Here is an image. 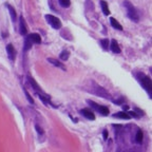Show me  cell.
I'll return each instance as SVG.
<instances>
[{
	"label": "cell",
	"instance_id": "cell-1",
	"mask_svg": "<svg viewBox=\"0 0 152 152\" xmlns=\"http://www.w3.org/2000/svg\"><path fill=\"white\" fill-rule=\"evenodd\" d=\"M124 7H125L126 12H127V15H128L129 18H130L132 21L137 22L138 14H137V12H136V9L134 7V5L131 2H129V1H125V2H124Z\"/></svg>",
	"mask_w": 152,
	"mask_h": 152
},
{
	"label": "cell",
	"instance_id": "cell-2",
	"mask_svg": "<svg viewBox=\"0 0 152 152\" xmlns=\"http://www.w3.org/2000/svg\"><path fill=\"white\" fill-rule=\"evenodd\" d=\"M46 19L49 22V24H51V27L54 28V29L58 30L61 28V21L58 19L57 17L54 16V15H50V14L46 15Z\"/></svg>",
	"mask_w": 152,
	"mask_h": 152
},
{
	"label": "cell",
	"instance_id": "cell-3",
	"mask_svg": "<svg viewBox=\"0 0 152 152\" xmlns=\"http://www.w3.org/2000/svg\"><path fill=\"white\" fill-rule=\"evenodd\" d=\"M140 84H143V87L147 90L148 93L151 94L152 93V81H151V79H150L148 76H146L145 75V76H143V77L140 78Z\"/></svg>",
	"mask_w": 152,
	"mask_h": 152
},
{
	"label": "cell",
	"instance_id": "cell-4",
	"mask_svg": "<svg viewBox=\"0 0 152 152\" xmlns=\"http://www.w3.org/2000/svg\"><path fill=\"white\" fill-rule=\"evenodd\" d=\"M89 104L91 105L92 107H94V108L96 109L97 111H98L100 114H103V115H108V114H109V109L107 108V107H105V106H99V105L94 104V103H92V101H90V100H89Z\"/></svg>",
	"mask_w": 152,
	"mask_h": 152
},
{
	"label": "cell",
	"instance_id": "cell-5",
	"mask_svg": "<svg viewBox=\"0 0 152 152\" xmlns=\"http://www.w3.org/2000/svg\"><path fill=\"white\" fill-rule=\"evenodd\" d=\"M7 53L11 60H14L15 57H16V50H15L12 44H7Z\"/></svg>",
	"mask_w": 152,
	"mask_h": 152
},
{
	"label": "cell",
	"instance_id": "cell-6",
	"mask_svg": "<svg viewBox=\"0 0 152 152\" xmlns=\"http://www.w3.org/2000/svg\"><path fill=\"white\" fill-rule=\"evenodd\" d=\"M19 30H20V33L21 35H27L28 34V28H27V23L24 21L23 17H20L19 18Z\"/></svg>",
	"mask_w": 152,
	"mask_h": 152
},
{
	"label": "cell",
	"instance_id": "cell-7",
	"mask_svg": "<svg viewBox=\"0 0 152 152\" xmlns=\"http://www.w3.org/2000/svg\"><path fill=\"white\" fill-rule=\"evenodd\" d=\"M29 39L31 40L32 44H41V37L39 36L37 33H33V34H30V36H29Z\"/></svg>",
	"mask_w": 152,
	"mask_h": 152
},
{
	"label": "cell",
	"instance_id": "cell-8",
	"mask_svg": "<svg viewBox=\"0 0 152 152\" xmlns=\"http://www.w3.org/2000/svg\"><path fill=\"white\" fill-rule=\"evenodd\" d=\"M29 81H30V84H31L32 88H33L35 91L38 92V94H44V93H42V90L40 89V87L38 86V84H37V82L35 81V80H34L31 76H29Z\"/></svg>",
	"mask_w": 152,
	"mask_h": 152
},
{
	"label": "cell",
	"instance_id": "cell-9",
	"mask_svg": "<svg viewBox=\"0 0 152 152\" xmlns=\"http://www.w3.org/2000/svg\"><path fill=\"white\" fill-rule=\"evenodd\" d=\"M81 114L84 116H86V118H89V119H91V121H94L95 119L94 113H93L92 111H90V110H88V109H82Z\"/></svg>",
	"mask_w": 152,
	"mask_h": 152
},
{
	"label": "cell",
	"instance_id": "cell-10",
	"mask_svg": "<svg viewBox=\"0 0 152 152\" xmlns=\"http://www.w3.org/2000/svg\"><path fill=\"white\" fill-rule=\"evenodd\" d=\"M48 61H49V63H52V65H56L57 68H59V69H63V70H65V65H63V63H61L59 60H57V59H54V58H49Z\"/></svg>",
	"mask_w": 152,
	"mask_h": 152
},
{
	"label": "cell",
	"instance_id": "cell-11",
	"mask_svg": "<svg viewBox=\"0 0 152 152\" xmlns=\"http://www.w3.org/2000/svg\"><path fill=\"white\" fill-rule=\"evenodd\" d=\"M110 22H111V25L114 28V29L119 30V31H121V30H123V27H121V24L119 23V22H118L117 20L115 19V18L111 17V18H110Z\"/></svg>",
	"mask_w": 152,
	"mask_h": 152
},
{
	"label": "cell",
	"instance_id": "cell-12",
	"mask_svg": "<svg viewBox=\"0 0 152 152\" xmlns=\"http://www.w3.org/2000/svg\"><path fill=\"white\" fill-rule=\"evenodd\" d=\"M113 117L116 118H121V119H130V115L126 112H117V113L113 114Z\"/></svg>",
	"mask_w": 152,
	"mask_h": 152
},
{
	"label": "cell",
	"instance_id": "cell-13",
	"mask_svg": "<svg viewBox=\"0 0 152 152\" xmlns=\"http://www.w3.org/2000/svg\"><path fill=\"white\" fill-rule=\"evenodd\" d=\"M100 5H101V10H103V12H104L105 15H110V11H109V7H108V3L106 2V1H103L101 0L100 1Z\"/></svg>",
	"mask_w": 152,
	"mask_h": 152
},
{
	"label": "cell",
	"instance_id": "cell-14",
	"mask_svg": "<svg viewBox=\"0 0 152 152\" xmlns=\"http://www.w3.org/2000/svg\"><path fill=\"white\" fill-rule=\"evenodd\" d=\"M111 50L113 51L114 53H121V48L118 46V44L116 42V40H112L111 41Z\"/></svg>",
	"mask_w": 152,
	"mask_h": 152
},
{
	"label": "cell",
	"instance_id": "cell-15",
	"mask_svg": "<svg viewBox=\"0 0 152 152\" xmlns=\"http://www.w3.org/2000/svg\"><path fill=\"white\" fill-rule=\"evenodd\" d=\"M7 9H9V12H10V15H11V18H12V20H13V21H16L17 13H16V11L14 10V7H11V5H7Z\"/></svg>",
	"mask_w": 152,
	"mask_h": 152
},
{
	"label": "cell",
	"instance_id": "cell-16",
	"mask_svg": "<svg viewBox=\"0 0 152 152\" xmlns=\"http://www.w3.org/2000/svg\"><path fill=\"white\" fill-rule=\"evenodd\" d=\"M59 57H60L61 60H68L69 57H70V52H69V51H63Z\"/></svg>",
	"mask_w": 152,
	"mask_h": 152
},
{
	"label": "cell",
	"instance_id": "cell-17",
	"mask_svg": "<svg viewBox=\"0 0 152 152\" xmlns=\"http://www.w3.org/2000/svg\"><path fill=\"white\" fill-rule=\"evenodd\" d=\"M59 3H60V5H63V7H69L71 4L70 0H59Z\"/></svg>",
	"mask_w": 152,
	"mask_h": 152
},
{
	"label": "cell",
	"instance_id": "cell-18",
	"mask_svg": "<svg viewBox=\"0 0 152 152\" xmlns=\"http://www.w3.org/2000/svg\"><path fill=\"white\" fill-rule=\"evenodd\" d=\"M24 42H25V44H24V50L28 51L32 47V42H31V40L29 39V37L25 39V41H24Z\"/></svg>",
	"mask_w": 152,
	"mask_h": 152
},
{
	"label": "cell",
	"instance_id": "cell-19",
	"mask_svg": "<svg viewBox=\"0 0 152 152\" xmlns=\"http://www.w3.org/2000/svg\"><path fill=\"white\" fill-rule=\"evenodd\" d=\"M142 140H143V132L140 130L137 132V134H136V142L142 143Z\"/></svg>",
	"mask_w": 152,
	"mask_h": 152
},
{
	"label": "cell",
	"instance_id": "cell-20",
	"mask_svg": "<svg viewBox=\"0 0 152 152\" xmlns=\"http://www.w3.org/2000/svg\"><path fill=\"white\" fill-rule=\"evenodd\" d=\"M101 47H104V49H108V44H109V40L108 39H104V40L100 41Z\"/></svg>",
	"mask_w": 152,
	"mask_h": 152
},
{
	"label": "cell",
	"instance_id": "cell-21",
	"mask_svg": "<svg viewBox=\"0 0 152 152\" xmlns=\"http://www.w3.org/2000/svg\"><path fill=\"white\" fill-rule=\"evenodd\" d=\"M35 128H36L37 132H38L39 134H44V130H42V129H41V128H40V127H39L38 125H36V126H35Z\"/></svg>",
	"mask_w": 152,
	"mask_h": 152
},
{
	"label": "cell",
	"instance_id": "cell-22",
	"mask_svg": "<svg viewBox=\"0 0 152 152\" xmlns=\"http://www.w3.org/2000/svg\"><path fill=\"white\" fill-rule=\"evenodd\" d=\"M25 95H27V97H28V98H29L30 103H31V104H34V100H33V98H32V97L30 96V94H29V93H28V92H25Z\"/></svg>",
	"mask_w": 152,
	"mask_h": 152
},
{
	"label": "cell",
	"instance_id": "cell-23",
	"mask_svg": "<svg viewBox=\"0 0 152 152\" xmlns=\"http://www.w3.org/2000/svg\"><path fill=\"white\" fill-rule=\"evenodd\" d=\"M129 115H130V116H133V117H136V118L138 117V115H137L136 113H135V112H129Z\"/></svg>",
	"mask_w": 152,
	"mask_h": 152
},
{
	"label": "cell",
	"instance_id": "cell-24",
	"mask_svg": "<svg viewBox=\"0 0 152 152\" xmlns=\"http://www.w3.org/2000/svg\"><path fill=\"white\" fill-rule=\"evenodd\" d=\"M104 136H105V138L108 137V132H107V130H105V131H104Z\"/></svg>",
	"mask_w": 152,
	"mask_h": 152
}]
</instances>
